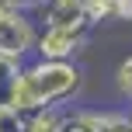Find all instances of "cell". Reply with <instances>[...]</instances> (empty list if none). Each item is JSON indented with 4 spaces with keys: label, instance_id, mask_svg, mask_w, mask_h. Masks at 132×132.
Instances as JSON below:
<instances>
[{
    "label": "cell",
    "instance_id": "6da1fadb",
    "mask_svg": "<svg viewBox=\"0 0 132 132\" xmlns=\"http://www.w3.org/2000/svg\"><path fill=\"white\" fill-rule=\"evenodd\" d=\"M80 84H84V70L77 63L38 59L31 66H21L11 108H18L21 115H31L38 108H56L59 101H70L80 90Z\"/></svg>",
    "mask_w": 132,
    "mask_h": 132
},
{
    "label": "cell",
    "instance_id": "7a4b0ae2",
    "mask_svg": "<svg viewBox=\"0 0 132 132\" xmlns=\"http://www.w3.org/2000/svg\"><path fill=\"white\" fill-rule=\"evenodd\" d=\"M35 21L28 11H7L0 14V56H11V59H21L35 49Z\"/></svg>",
    "mask_w": 132,
    "mask_h": 132
},
{
    "label": "cell",
    "instance_id": "3957f363",
    "mask_svg": "<svg viewBox=\"0 0 132 132\" xmlns=\"http://www.w3.org/2000/svg\"><path fill=\"white\" fill-rule=\"evenodd\" d=\"M90 31H77V28H56L45 24L35 38V52L38 59H59V63H73V56L87 45Z\"/></svg>",
    "mask_w": 132,
    "mask_h": 132
},
{
    "label": "cell",
    "instance_id": "277c9868",
    "mask_svg": "<svg viewBox=\"0 0 132 132\" xmlns=\"http://www.w3.org/2000/svg\"><path fill=\"white\" fill-rule=\"evenodd\" d=\"M21 59H11V56H0V108H11V97H14V87H18V77H21Z\"/></svg>",
    "mask_w": 132,
    "mask_h": 132
},
{
    "label": "cell",
    "instance_id": "5b68a950",
    "mask_svg": "<svg viewBox=\"0 0 132 132\" xmlns=\"http://www.w3.org/2000/svg\"><path fill=\"white\" fill-rule=\"evenodd\" d=\"M63 129V111L59 108H38L24 115V132H59Z\"/></svg>",
    "mask_w": 132,
    "mask_h": 132
},
{
    "label": "cell",
    "instance_id": "8992f818",
    "mask_svg": "<svg viewBox=\"0 0 132 132\" xmlns=\"http://www.w3.org/2000/svg\"><path fill=\"white\" fill-rule=\"evenodd\" d=\"M115 87H118V94L125 101H132V56L118 63V70H115Z\"/></svg>",
    "mask_w": 132,
    "mask_h": 132
},
{
    "label": "cell",
    "instance_id": "52a82bcc",
    "mask_svg": "<svg viewBox=\"0 0 132 132\" xmlns=\"http://www.w3.org/2000/svg\"><path fill=\"white\" fill-rule=\"evenodd\" d=\"M0 132H24V115L18 108H0Z\"/></svg>",
    "mask_w": 132,
    "mask_h": 132
},
{
    "label": "cell",
    "instance_id": "ba28073f",
    "mask_svg": "<svg viewBox=\"0 0 132 132\" xmlns=\"http://www.w3.org/2000/svg\"><path fill=\"white\" fill-rule=\"evenodd\" d=\"M101 132H132V122L122 118V115H108V122H104Z\"/></svg>",
    "mask_w": 132,
    "mask_h": 132
},
{
    "label": "cell",
    "instance_id": "9c48e42d",
    "mask_svg": "<svg viewBox=\"0 0 132 132\" xmlns=\"http://www.w3.org/2000/svg\"><path fill=\"white\" fill-rule=\"evenodd\" d=\"M35 7V0H0V14H7V11H31Z\"/></svg>",
    "mask_w": 132,
    "mask_h": 132
},
{
    "label": "cell",
    "instance_id": "30bf717a",
    "mask_svg": "<svg viewBox=\"0 0 132 132\" xmlns=\"http://www.w3.org/2000/svg\"><path fill=\"white\" fill-rule=\"evenodd\" d=\"M129 122H132V118H129Z\"/></svg>",
    "mask_w": 132,
    "mask_h": 132
}]
</instances>
